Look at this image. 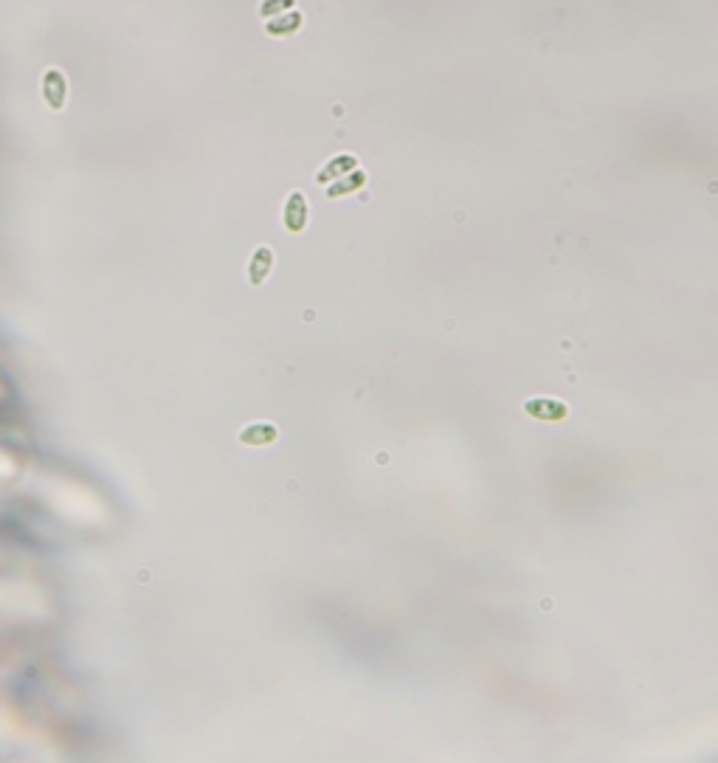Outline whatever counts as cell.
I'll list each match as a JSON object with an SVG mask.
<instances>
[{"label":"cell","instance_id":"cell-1","mask_svg":"<svg viewBox=\"0 0 718 763\" xmlns=\"http://www.w3.org/2000/svg\"><path fill=\"white\" fill-rule=\"evenodd\" d=\"M42 99H45L48 107L56 110V113L65 107V99H68V82H65V76H62L56 68H51V71L42 76Z\"/></svg>","mask_w":718,"mask_h":763},{"label":"cell","instance_id":"cell-2","mask_svg":"<svg viewBox=\"0 0 718 763\" xmlns=\"http://www.w3.org/2000/svg\"><path fill=\"white\" fill-rule=\"evenodd\" d=\"M270 265H273V254H270L268 248H256V254L251 256V270H248L251 284H259V282L268 276Z\"/></svg>","mask_w":718,"mask_h":763},{"label":"cell","instance_id":"cell-3","mask_svg":"<svg viewBox=\"0 0 718 763\" xmlns=\"http://www.w3.org/2000/svg\"><path fill=\"white\" fill-rule=\"evenodd\" d=\"M285 226L290 232H299L304 226V198L301 195H290L287 209H285Z\"/></svg>","mask_w":718,"mask_h":763},{"label":"cell","instance_id":"cell-4","mask_svg":"<svg viewBox=\"0 0 718 763\" xmlns=\"http://www.w3.org/2000/svg\"><path fill=\"white\" fill-rule=\"evenodd\" d=\"M276 437V428L273 426H248V431L239 434L242 443L248 445H259V443H270Z\"/></svg>","mask_w":718,"mask_h":763},{"label":"cell","instance_id":"cell-5","mask_svg":"<svg viewBox=\"0 0 718 763\" xmlns=\"http://www.w3.org/2000/svg\"><path fill=\"white\" fill-rule=\"evenodd\" d=\"M282 6H290V0H265V3L259 6V11H262V17H268V14H273L276 8H282Z\"/></svg>","mask_w":718,"mask_h":763}]
</instances>
